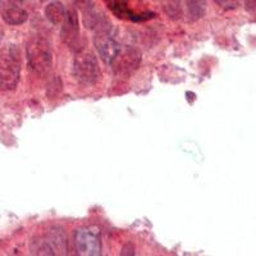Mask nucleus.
<instances>
[{
  "mask_svg": "<svg viewBox=\"0 0 256 256\" xmlns=\"http://www.w3.org/2000/svg\"><path fill=\"white\" fill-rule=\"evenodd\" d=\"M20 50L17 45L8 44L0 50V90L12 91L20 77Z\"/></svg>",
  "mask_w": 256,
  "mask_h": 256,
  "instance_id": "nucleus-1",
  "label": "nucleus"
},
{
  "mask_svg": "<svg viewBox=\"0 0 256 256\" xmlns=\"http://www.w3.org/2000/svg\"><path fill=\"white\" fill-rule=\"evenodd\" d=\"M26 56L28 68L38 76H45L52 67V49L50 41L42 36H32L27 42Z\"/></svg>",
  "mask_w": 256,
  "mask_h": 256,
  "instance_id": "nucleus-2",
  "label": "nucleus"
},
{
  "mask_svg": "<svg viewBox=\"0 0 256 256\" xmlns=\"http://www.w3.org/2000/svg\"><path fill=\"white\" fill-rule=\"evenodd\" d=\"M73 77L82 84L91 86L100 78L99 62L91 52L81 49L76 52L72 64Z\"/></svg>",
  "mask_w": 256,
  "mask_h": 256,
  "instance_id": "nucleus-3",
  "label": "nucleus"
},
{
  "mask_svg": "<svg viewBox=\"0 0 256 256\" xmlns=\"http://www.w3.org/2000/svg\"><path fill=\"white\" fill-rule=\"evenodd\" d=\"M67 236L62 228H52L32 241L31 252L36 255H67Z\"/></svg>",
  "mask_w": 256,
  "mask_h": 256,
  "instance_id": "nucleus-4",
  "label": "nucleus"
},
{
  "mask_svg": "<svg viewBox=\"0 0 256 256\" xmlns=\"http://www.w3.org/2000/svg\"><path fill=\"white\" fill-rule=\"evenodd\" d=\"M94 45L99 52V56L108 66H112L114 59L120 54L123 45H120L116 38H114L112 27L109 22H105L100 27L95 30V36H94Z\"/></svg>",
  "mask_w": 256,
  "mask_h": 256,
  "instance_id": "nucleus-5",
  "label": "nucleus"
},
{
  "mask_svg": "<svg viewBox=\"0 0 256 256\" xmlns=\"http://www.w3.org/2000/svg\"><path fill=\"white\" fill-rule=\"evenodd\" d=\"M77 254L81 256H99L102 251V233L98 227L88 226L77 230L74 236Z\"/></svg>",
  "mask_w": 256,
  "mask_h": 256,
  "instance_id": "nucleus-6",
  "label": "nucleus"
},
{
  "mask_svg": "<svg viewBox=\"0 0 256 256\" xmlns=\"http://www.w3.org/2000/svg\"><path fill=\"white\" fill-rule=\"evenodd\" d=\"M140 59V52L136 49L131 46H122L120 54L114 59L110 67L113 68L116 74H128L138 67Z\"/></svg>",
  "mask_w": 256,
  "mask_h": 256,
  "instance_id": "nucleus-7",
  "label": "nucleus"
},
{
  "mask_svg": "<svg viewBox=\"0 0 256 256\" xmlns=\"http://www.w3.org/2000/svg\"><path fill=\"white\" fill-rule=\"evenodd\" d=\"M62 40L73 49L76 46H80V24L74 9H68L66 18L62 24Z\"/></svg>",
  "mask_w": 256,
  "mask_h": 256,
  "instance_id": "nucleus-8",
  "label": "nucleus"
},
{
  "mask_svg": "<svg viewBox=\"0 0 256 256\" xmlns=\"http://www.w3.org/2000/svg\"><path fill=\"white\" fill-rule=\"evenodd\" d=\"M2 16H3V20H6V24H12V26L24 24L27 20V18H28V13H27L22 6H17V4L14 3L6 4L3 8Z\"/></svg>",
  "mask_w": 256,
  "mask_h": 256,
  "instance_id": "nucleus-9",
  "label": "nucleus"
},
{
  "mask_svg": "<svg viewBox=\"0 0 256 256\" xmlns=\"http://www.w3.org/2000/svg\"><path fill=\"white\" fill-rule=\"evenodd\" d=\"M66 14H67V10L60 2H52L45 8V17L52 24H63Z\"/></svg>",
  "mask_w": 256,
  "mask_h": 256,
  "instance_id": "nucleus-10",
  "label": "nucleus"
},
{
  "mask_svg": "<svg viewBox=\"0 0 256 256\" xmlns=\"http://www.w3.org/2000/svg\"><path fill=\"white\" fill-rule=\"evenodd\" d=\"M184 2H186L187 14L192 20H198L204 17L206 13V0H184Z\"/></svg>",
  "mask_w": 256,
  "mask_h": 256,
  "instance_id": "nucleus-11",
  "label": "nucleus"
},
{
  "mask_svg": "<svg viewBox=\"0 0 256 256\" xmlns=\"http://www.w3.org/2000/svg\"><path fill=\"white\" fill-rule=\"evenodd\" d=\"M214 2H216L219 6H222V8L224 9H228V10L237 8L240 3V0H214Z\"/></svg>",
  "mask_w": 256,
  "mask_h": 256,
  "instance_id": "nucleus-12",
  "label": "nucleus"
},
{
  "mask_svg": "<svg viewBox=\"0 0 256 256\" xmlns=\"http://www.w3.org/2000/svg\"><path fill=\"white\" fill-rule=\"evenodd\" d=\"M246 10L251 14H256V0H244Z\"/></svg>",
  "mask_w": 256,
  "mask_h": 256,
  "instance_id": "nucleus-13",
  "label": "nucleus"
},
{
  "mask_svg": "<svg viewBox=\"0 0 256 256\" xmlns=\"http://www.w3.org/2000/svg\"><path fill=\"white\" fill-rule=\"evenodd\" d=\"M122 255H134V248L131 244H126L122 250Z\"/></svg>",
  "mask_w": 256,
  "mask_h": 256,
  "instance_id": "nucleus-14",
  "label": "nucleus"
},
{
  "mask_svg": "<svg viewBox=\"0 0 256 256\" xmlns=\"http://www.w3.org/2000/svg\"><path fill=\"white\" fill-rule=\"evenodd\" d=\"M2 40H3V31L0 28V42H2Z\"/></svg>",
  "mask_w": 256,
  "mask_h": 256,
  "instance_id": "nucleus-15",
  "label": "nucleus"
}]
</instances>
